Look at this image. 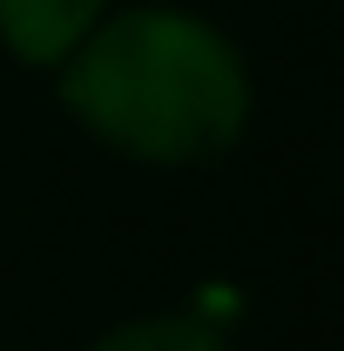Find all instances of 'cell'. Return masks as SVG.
<instances>
[{
    "label": "cell",
    "instance_id": "obj_1",
    "mask_svg": "<svg viewBox=\"0 0 344 351\" xmlns=\"http://www.w3.org/2000/svg\"><path fill=\"white\" fill-rule=\"evenodd\" d=\"M54 95L101 149L149 169H203L230 156L257 108L243 47L175 0L108 7L54 68Z\"/></svg>",
    "mask_w": 344,
    "mask_h": 351
},
{
    "label": "cell",
    "instance_id": "obj_3",
    "mask_svg": "<svg viewBox=\"0 0 344 351\" xmlns=\"http://www.w3.org/2000/svg\"><path fill=\"white\" fill-rule=\"evenodd\" d=\"M88 351H230V338L216 331L210 317H189V311H149V317H129V324L101 331Z\"/></svg>",
    "mask_w": 344,
    "mask_h": 351
},
{
    "label": "cell",
    "instance_id": "obj_2",
    "mask_svg": "<svg viewBox=\"0 0 344 351\" xmlns=\"http://www.w3.org/2000/svg\"><path fill=\"white\" fill-rule=\"evenodd\" d=\"M115 0H0V47L21 68H61Z\"/></svg>",
    "mask_w": 344,
    "mask_h": 351
}]
</instances>
